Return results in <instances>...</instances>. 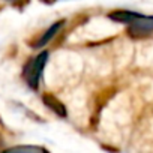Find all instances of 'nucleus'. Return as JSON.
Wrapping results in <instances>:
<instances>
[{"instance_id": "nucleus-1", "label": "nucleus", "mask_w": 153, "mask_h": 153, "mask_svg": "<svg viewBox=\"0 0 153 153\" xmlns=\"http://www.w3.org/2000/svg\"><path fill=\"white\" fill-rule=\"evenodd\" d=\"M47 59H48V51H42L39 56H36L33 60H30L24 68L23 75L26 76V80L32 89H38V86H39V78L45 68Z\"/></svg>"}, {"instance_id": "nucleus-2", "label": "nucleus", "mask_w": 153, "mask_h": 153, "mask_svg": "<svg viewBox=\"0 0 153 153\" xmlns=\"http://www.w3.org/2000/svg\"><path fill=\"white\" fill-rule=\"evenodd\" d=\"M128 33L132 38H143L147 36L150 32H153V17H143L138 15L132 23H129Z\"/></svg>"}, {"instance_id": "nucleus-3", "label": "nucleus", "mask_w": 153, "mask_h": 153, "mask_svg": "<svg viewBox=\"0 0 153 153\" xmlns=\"http://www.w3.org/2000/svg\"><path fill=\"white\" fill-rule=\"evenodd\" d=\"M42 101H44V104H45L50 110H53L57 116H60V117H66V108H65L63 102H62L60 99H57L54 95H51V93H45V95L42 96Z\"/></svg>"}, {"instance_id": "nucleus-4", "label": "nucleus", "mask_w": 153, "mask_h": 153, "mask_svg": "<svg viewBox=\"0 0 153 153\" xmlns=\"http://www.w3.org/2000/svg\"><path fill=\"white\" fill-rule=\"evenodd\" d=\"M140 14L137 12H131V11H114V12H110L108 14V18H111L113 21H117V23H132Z\"/></svg>"}, {"instance_id": "nucleus-5", "label": "nucleus", "mask_w": 153, "mask_h": 153, "mask_svg": "<svg viewBox=\"0 0 153 153\" xmlns=\"http://www.w3.org/2000/svg\"><path fill=\"white\" fill-rule=\"evenodd\" d=\"M63 24H65V21H63V20H62V21L54 23V24H53V26H51V27H50V29L42 35V38L38 41V44H36V45H33V47H44V45H47V44L53 39V36H54V35H56V33L63 27Z\"/></svg>"}, {"instance_id": "nucleus-6", "label": "nucleus", "mask_w": 153, "mask_h": 153, "mask_svg": "<svg viewBox=\"0 0 153 153\" xmlns=\"http://www.w3.org/2000/svg\"><path fill=\"white\" fill-rule=\"evenodd\" d=\"M8 152H47L44 147H29V146H17L9 149Z\"/></svg>"}, {"instance_id": "nucleus-7", "label": "nucleus", "mask_w": 153, "mask_h": 153, "mask_svg": "<svg viewBox=\"0 0 153 153\" xmlns=\"http://www.w3.org/2000/svg\"><path fill=\"white\" fill-rule=\"evenodd\" d=\"M42 2H44V3H48V5H51V3H54V2H56V0H42Z\"/></svg>"}, {"instance_id": "nucleus-8", "label": "nucleus", "mask_w": 153, "mask_h": 153, "mask_svg": "<svg viewBox=\"0 0 153 153\" xmlns=\"http://www.w3.org/2000/svg\"><path fill=\"white\" fill-rule=\"evenodd\" d=\"M0 144H2V137H0Z\"/></svg>"}]
</instances>
